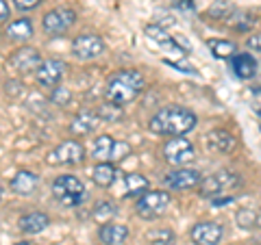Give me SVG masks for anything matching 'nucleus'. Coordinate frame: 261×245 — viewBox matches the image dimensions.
Listing matches in <instances>:
<instances>
[{
	"instance_id": "obj_1",
	"label": "nucleus",
	"mask_w": 261,
	"mask_h": 245,
	"mask_svg": "<svg viewBox=\"0 0 261 245\" xmlns=\"http://www.w3.org/2000/svg\"><path fill=\"white\" fill-rule=\"evenodd\" d=\"M198 124V117L196 113H192L185 107H166L157 111L148 121V128L154 135H163V137H185L190 130L196 128Z\"/></svg>"
},
{
	"instance_id": "obj_2",
	"label": "nucleus",
	"mask_w": 261,
	"mask_h": 245,
	"mask_svg": "<svg viewBox=\"0 0 261 245\" xmlns=\"http://www.w3.org/2000/svg\"><path fill=\"white\" fill-rule=\"evenodd\" d=\"M146 87V78L142 72L137 70H120L113 76H109L107 87H105V98L107 102L113 104H128L133 102L137 96L144 91Z\"/></svg>"
},
{
	"instance_id": "obj_3",
	"label": "nucleus",
	"mask_w": 261,
	"mask_h": 245,
	"mask_svg": "<svg viewBox=\"0 0 261 245\" xmlns=\"http://www.w3.org/2000/svg\"><path fill=\"white\" fill-rule=\"evenodd\" d=\"M53 195L63 204V206L76 208L83 204L87 191H85V185L81 178L72 176V174H61L53 180Z\"/></svg>"
},
{
	"instance_id": "obj_4",
	"label": "nucleus",
	"mask_w": 261,
	"mask_h": 245,
	"mask_svg": "<svg viewBox=\"0 0 261 245\" xmlns=\"http://www.w3.org/2000/svg\"><path fill=\"white\" fill-rule=\"evenodd\" d=\"M238 185H240V174L228 169H220L214 176L202 178L198 185V195L200 198H220L226 189H233Z\"/></svg>"
},
{
	"instance_id": "obj_5",
	"label": "nucleus",
	"mask_w": 261,
	"mask_h": 245,
	"mask_svg": "<svg viewBox=\"0 0 261 245\" xmlns=\"http://www.w3.org/2000/svg\"><path fill=\"white\" fill-rule=\"evenodd\" d=\"M76 24V13L70 9V7H55V9H50L44 20H42V28L46 35L50 37H61L65 35L72 26Z\"/></svg>"
},
{
	"instance_id": "obj_6",
	"label": "nucleus",
	"mask_w": 261,
	"mask_h": 245,
	"mask_svg": "<svg viewBox=\"0 0 261 245\" xmlns=\"http://www.w3.org/2000/svg\"><path fill=\"white\" fill-rule=\"evenodd\" d=\"M170 206V193L166 191H146L140 195V200L135 204V213L142 219H157L166 213Z\"/></svg>"
},
{
	"instance_id": "obj_7",
	"label": "nucleus",
	"mask_w": 261,
	"mask_h": 245,
	"mask_svg": "<svg viewBox=\"0 0 261 245\" xmlns=\"http://www.w3.org/2000/svg\"><path fill=\"white\" fill-rule=\"evenodd\" d=\"M46 161L48 165H79L85 161V148L81 141L70 139V141H63L48 152Z\"/></svg>"
},
{
	"instance_id": "obj_8",
	"label": "nucleus",
	"mask_w": 261,
	"mask_h": 245,
	"mask_svg": "<svg viewBox=\"0 0 261 245\" xmlns=\"http://www.w3.org/2000/svg\"><path fill=\"white\" fill-rule=\"evenodd\" d=\"M163 157L170 165L174 167H185L187 163H192L196 159V150L192 141H187L185 137H172L166 143V150H163Z\"/></svg>"
},
{
	"instance_id": "obj_9",
	"label": "nucleus",
	"mask_w": 261,
	"mask_h": 245,
	"mask_svg": "<svg viewBox=\"0 0 261 245\" xmlns=\"http://www.w3.org/2000/svg\"><path fill=\"white\" fill-rule=\"evenodd\" d=\"M42 54H39L37 48H33V46H22L18 48L11 56H9V68L15 70L18 74H35L37 68L42 65Z\"/></svg>"
},
{
	"instance_id": "obj_10",
	"label": "nucleus",
	"mask_w": 261,
	"mask_h": 245,
	"mask_svg": "<svg viewBox=\"0 0 261 245\" xmlns=\"http://www.w3.org/2000/svg\"><path fill=\"white\" fill-rule=\"evenodd\" d=\"M102 52H105V42L100 35L85 33V35H79L72 39V54L79 61H92L96 56H100Z\"/></svg>"
},
{
	"instance_id": "obj_11",
	"label": "nucleus",
	"mask_w": 261,
	"mask_h": 245,
	"mask_svg": "<svg viewBox=\"0 0 261 245\" xmlns=\"http://www.w3.org/2000/svg\"><path fill=\"white\" fill-rule=\"evenodd\" d=\"M202 180V174L198 169H190V167H176L172 171H168L163 176V185L168 189H174V191H187V189H194L198 187Z\"/></svg>"
},
{
	"instance_id": "obj_12",
	"label": "nucleus",
	"mask_w": 261,
	"mask_h": 245,
	"mask_svg": "<svg viewBox=\"0 0 261 245\" xmlns=\"http://www.w3.org/2000/svg\"><path fill=\"white\" fill-rule=\"evenodd\" d=\"M120 152H128V148L124 143H120L118 139H113L111 135L96 137V141L92 143V159H96L98 163L116 161Z\"/></svg>"
},
{
	"instance_id": "obj_13",
	"label": "nucleus",
	"mask_w": 261,
	"mask_h": 245,
	"mask_svg": "<svg viewBox=\"0 0 261 245\" xmlns=\"http://www.w3.org/2000/svg\"><path fill=\"white\" fill-rule=\"evenodd\" d=\"M65 74V63L61 59H46L42 61V65L35 72L37 85L44 89H55L57 85L61 83V78Z\"/></svg>"
},
{
	"instance_id": "obj_14",
	"label": "nucleus",
	"mask_w": 261,
	"mask_h": 245,
	"mask_svg": "<svg viewBox=\"0 0 261 245\" xmlns=\"http://www.w3.org/2000/svg\"><path fill=\"white\" fill-rule=\"evenodd\" d=\"M190 236L196 245H218L224 236V228L218 222H200L192 228Z\"/></svg>"
},
{
	"instance_id": "obj_15",
	"label": "nucleus",
	"mask_w": 261,
	"mask_h": 245,
	"mask_svg": "<svg viewBox=\"0 0 261 245\" xmlns=\"http://www.w3.org/2000/svg\"><path fill=\"white\" fill-rule=\"evenodd\" d=\"M205 141L207 145L214 152H220V154H228L235 150V145H238V141H235V137L228 133V130L224 128H214L209 130V133L205 135Z\"/></svg>"
},
{
	"instance_id": "obj_16",
	"label": "nucleus",
	"mask_w": 261,
	"mask_h": 245,
	"mask_svg": "<svg viewBox=\"0 0 261 245\" xmlns=\"http://www.w3.org/2000/svg\"><path fill=\"white\" fill-rule=\"evenodd\" d=\"M48 224H50V217H48L46 213H42V210H31V213L22 215L18 219V228H20V232H24V234L44 232L48 228Z\"/></svg>"
},
{
	"instance_id": "obj_17",
	"label": "nucleus",
	"mask_w": 261,
	"mask_h": 245,
	"mask_svg": "<svg viewBox=\"0 0 261 245\" xmlns=\"http://www.w3.org/2000/svg\"><path fill=\"white\" fill-rule=\"evenodd\" d=\"M231 70H233V74L242 80L252 78L257 74V59L250 52H235L231 56Z\"/></svg>"
},
{
	"instance_id": "obj_18",
	"label": "nucleus",
	"mask_w": 261,
	"mask_h": 245,
	"mask_svg": "<svg viewBox=\"0 0 261 245\" xmlns=\"http://www.w3.org/2000/svg\"><path fill=\"white\" fill-rule=\"evenodd\" d=\"M9 187H11V191L18 193V195H31L39 187V176L35 174V171L22 169V171H18V174L11 178Z\"/></svg>"
},
{
	"instance_id": "obj_19",
	"label": "nucleus",
	"mask_w": 261,
	"mask_h": 245,
	"mask_svg": "<svg viewBox=\"0 0 261 245\" xmlns=\"http://www.w3.org/2000/svg\"><path fill=\"white\" fill-rule=\"evenodd\" d=\"M98 239L105 245H122L128 239V228L124 224H102L100 230H98Z\"/></svg>"
},
{
	"instance_id": "obj_20",
	"label": "nucleus",
	"mask_w": 261,
	"mask_h": 245,
	"mask_svg": "<svg viewBox=\"0 0 261 245\" xmlns=\"http://www.w3.org/2000/svg\"><path fill=\"white\" fill-rule=\"evenodd\" d=\"M98 115H96V111H81L79 115L72 119V124H70V133L72 135H76V137H83V135H89V133H94L96 126H98Z\"/></svg>"
},
{
	"instance_id": "obj_21",
	"label": "nucleus",
	"mask_w": 261,
	"mask_h": 245,
	"mask_svg": "<svg viewBox=\"0 0 261 245\" xmlns=\"http://www.w3.org/2000/svg\"><path fill=\"white\" fill-rule=\"evenodd\" d=\"M144 33H146V37H148L150 42L159 44V46H163V48H168V50L181 52V46L176 44V39H174V37H170V35H168V30L163 28L161 24H146Z\"/></svg>"
},
{
	"instance_id": "obj_22",
	"label": "nucleus",
	"mask_w": 261,
	"mask_h": 245,
	"mask_svg": "<svg viewBox=\"0 0 261 245\" xmlns=\"http://www.w3.org/2000/svg\"><path fill=\"white\" fill-rule=\"evenodd\" d=\"M33 33H35V28H33L31 18L13 20V22H9V26H7V35H9V39H13V42H29L33 37Z\"/></svg>"
},
{
	"instance_id": "obj_23",
	"label": "nucleus",
	"mask_w": 261,
	"mask_h": 245,
	"mask_svg": "<svg viewBox=\"0 0 261 245\" xmlns=\"http://www.w3.org/2000/svg\"><path fill=\"white\" fill-rule=\"evenodd\" d=\"M116 178H118V169H116V165H111V163H98L92 171V180L98 187H102V189L111 187L116 182Z\"/></svg>"
},
{
	"instance_id": "obj_24",
	"label": "nucleus",
	"mask_w": 261,
	"mask_h": 245,
	"mask_svg": "<svg viewBox=\"0 0 261 245\" xmlns=\"http://www.w3.org/2000/svg\"><path fill=\"white\" fill-rule=\"evenodd\" d=\"M207 46L216 59H231V56L238 52V46L233 42H228V39H209Z\"/></svg>"
},
{
	"instance_id": "obj_25",
	"label": "nucleus",
	"mask_w": 261,
	"mask_h": 245,
	"mask_svg": "<svg viewBox=\"0 0 261 245\" xmlns=\"http://www.w3.org/2000/svg\"><path fill=\"white\" fill-rule=\"evenodd\" d=\"M124 185H126V195L128 198H135V195H142L148 191L150 182L146 180V178L142 174H128L124 176Z\"/></svg>"
},
{
	"instance_id": "obj_26",
	"label": "nucleus",
	"mask_w": 261,
	"mask_h": 245,
	"mask_svg": "<svg viewBox=\"0 0 261 245\" xmlns=\"http://www.w3.org/2000/svg\"><path fill=\"white\" fill-rule=\"evenodd\" d=\"M226 20H231L228 24H231L235 30H248V28H252V24H255V15H250L248 11L233 9L231 15H228Z\"/></svg>"
},
{
	"instance_id": "obj_27",
	"label": "nucleus",
	"mask_w": 261,
	"mask_h": 245,
	"mask_svg": "<svg viewBox=\"0 0 261 245\" xmlns=\"http://www.w3.org/2000/svg\"><path fill=\"white\" fill-rule=\"evenodd\" d=\"M96 115L100 121H120L124 117V109L120 104H113V102H105L100 109L96 111Z\"/></svg>"
},
{
	"instance_id": "obj_28",
	"label": "nucleus",
	"mask_w": 261,
	"mask_h": 245,
	"mask_svg": "<svg viewBox=\"0 0 261 245\" xmlns=\"http://www.w3.org/2000/svg\"><path fill=\"white\" fill-rule=\"evenodd\" d=\"M94 219L96 222H102V224H109V219H113L118 215V208L113 202H98L94 206Z\"/></svg>"
},
{
	"instance_id": "obj_29",
	"label": "nucleus",
	"mask_w": 261,
	"mask_h": 245,
	"mask_svg": "<svg viewBox=\"0 0 261 245\" xmlns=\"http://www.w3.org/2000/svg\"><path fill=\"white\" fill-rule=\"evenodd\" d=\"M50 102L57 104V107H68V104L72 102V91H70L68 87L57 85L53 91H50Z\"/></svg>"
},
{
	"instance_id": "obj_30",
	"label": "nucleus",
	"mask_w": 261,
	"mask_h": 245,
	"mask_svg": "<svg viewBox=\"0 0 261 245\" xmlns=\"http://www.w3.org/2000/svg\"><path fill=\"white\" fill-rule=\"evenodd\" d=\"M257 213L255 210H250V208H242L238 217H235V222H238L240 228H244V230H250V228H255L257 226Z\"/></svg>"
},
{
	"instance_id": "obj_31",
	"label": "nucleus",
	"mask_w": 261,
	"mask_h": 245,
	"mask_svg": "<svg viewBox=\"0 0 261 245\" xmlns=\"http://www.w3.org/2000/svg\"><path fill=\"white\" fill-rule=\"evenodd\" d=\"M148 245H174V234L170 230H161V232H152L150 234V243Z\"/></svg>"
},
{
	"instance_id": "obj_32",
	"label": "nucleus",
	"mask_w": 261,
	"mask_h": 245,
	"mask_svg": "<svg viewBox=\"0 0 261 245\" xmlns=\"http://www.w3.org/2000/svg\"><path fill=\"white\" fill-rule=\"evenodd\" d=\"M42 5V0H13V7L18 11H33V9H37V7Z\"/></svg>"
},
{
	"instance_id": "obj_33",
	"label": "nucleus",
	"mask_w": 261,
	"mask_h": 245,
	"mask_svg": "<svg viewBox=\"0 0 261 245\" xmlns=\"http://www.w3.org/2000/svg\"><path fill=\"white\" fill-rule=\"evenodd\" d=\"M231 11H233V7L231 5H224V3H220V5H214L209 9V15H218V18H228L231 15Z\"/></svg>"
},
{
	"instance_id": "obj_34",
	"label": "nucleus",
	"mask_w": 261,
	"mask_h": 245,
	"mask_svg": "<svg viewBox=\"0 0 261 245\" xmlns=\"http://www.w3.org/2000/svg\"><path fill=\"white\" fill-rule=\"evenodd\" d=\"M168 65H172V68H176V70H181V72H185V74H192V76H196L198 72H196V68L194 65H190V63H185V61H166Z\"/></svg>"
},
{
	"instance_id": "obj_35",
	"label": "nucleus",
	"mask_w": 261,
	"mask_h": 245,
	"mask_svg": "<svg viewBox=\"0 0 261 245\" xmlns=\"http://www.w3.org/2000/svg\"><path fill=\"white\" fill-rule=\"evenodd\" d=\"M176 9H181V11H187V13H194L196 11V5H194V0H176Z\"/></svg>"
},
{
	"instance_id": "obj_36",
	"label": "nucleus",
	"mask_w": 261,
	"mask_h": 245,
	"mask_svg": "<svg viewBox=\"0 0 261 245\" xmlns=\"http://www.w3.org/2000/svg\"><path fill=\"white\" fill-rule=\"evenodd\" d=\"M235 198L233 195H226V198H214L211 204H214V208H222V206H228V204H233Z\"/></svg>"
},
{
	"instance_id": "obj_37",
	"label": "nucleus",
	"mask_w": 261,
	"mask_h": 245,
	"mask_svg": "<svg viewBox=\"0 0 261 245\" xmlns=\"http://www.w3.org/2000/svg\"><path fill=\"white\" fill-rule=\"evenodd\" d=\"M9 15H11V7L7 0H0V22H7L9 20Z\"/></svg>"
},
{
	"instance_id": "obj_38",
	"label": "nucleus",
	"mask_w": 261,
	"mask_h": 245,
	"mask_svg": "<svg viewBox=\"0 0 261 245\" xmlns=\"http://www.w3.org/2000/svg\"><path fill=\"white\" fill-rule=\"evenodd\" d=\"M248 48H252V50H257V52H261V33H257V35H252V37H248Z\"/></svg>"
},
{
	"instance_id": "obj_39",
	"label": "nucleus",
	"mask_w": 261,
	"mask_h": 245,
	"mask_svg": "<svg viewBox=\"0 0 261 245\" xmlns=\"http://www.w3.org/2000/svg\"><path fill=\"white\" fill-rule=\"evenodd\" d=\"M13 245H35V243H31V241H18V243H13Z\"/></svg>"
},
{
	"instance_id": "obj_40",
	"label": "nucleus",
	"mask_w": 261,
	"mask_h": 245,
	"mask_svg": "<svg viewBox=\"0 0 261 245\" xmlns=\"http://www.w3.org/2000/svg\"><path fill=\"white\" fill-rule=\"evenodd\" d=\"M0 198H3V185H0Z\"/></svg>"
},
{
	"instance_id": "obj_41",
	"label": "nucleus",
	"mask_w": 261,
	"mask_h": 245,
	"mask_svg": "<svg viewBox=\"0 0 261 245\" xmlns=\"http://www.w3.org/2000/svg\"><path fill=\"white\" fill-rule=\"evenodd\" d=\"M257 113H259V115H261V107H259V109H257Z\"/></svg>"
}]
</instances>
